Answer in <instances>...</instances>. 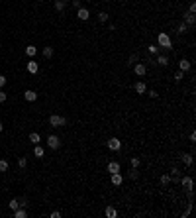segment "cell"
<instances>
[{"instance_id": "obj_1", "label": "cell", "mask_w": 196, "mask_h": 218, "mask_svg": "<svg viewBox=\"0 0 196 218\" xmlns=\"http://www.w3.org/2000/svg\"><path fill=\"white\" fill-rule=\"evenodd\" d=\"M157 45H159V47H165V49H171V47H173V41H171V38H169V34L161 31V34L157 35Z\"/></svg>"}, {"instance_id": "obj_2", "label": "cell", "mask_w": 196, "mask_h": 218, "mask_svg": "<svg viewBox=\"0 0 196 218\" xmlns=\"http://www.w3.org/2000/svg\"><path fill=\"white\" fill-rule=\"evenodd\" d=\"M49 124L53 126V128H61V126L67 124V120L63 118V116H59V114H51L49 116Z\"/></svg>"}, {"instance_id": "obj_3", "label": "cell", "mask_w": 196, "mask_h": 218, "mask_svg": "<svg viewBox=\"0 0 196 218\" xmlns=\"http://www.w3.org/2000/svg\"><path fill=\"white\" fill-rule=\"evenodd\" d=\"M47 146H49L51 150H59V147H61L59 138H57V136H49V138H47Z\"/></svg>"}, {"instance_id": "obj_4", "label": "cell", "mask_w": 196, "mask_h": 218, "mask_svg": "<svg viewBox=\"0 0 196 218\" xmlns=\"http://www.w3.org/2000/svg\"><path fill=\"white\" fill-rule=\"evenodd\" d=\"M108 147L112 151H118V150H122V142L118 140V138H110V140H108Z\"/></svg>"}, {"instance_id": "obj_5", "label": "cell", "mask_w": 196, "mask_h": 218, "mask_svg": "<svg viewBox=\"0 0 196 218\" xmlns=\"http://www.w3.org/2000/svg\"><path fill=\"white\" fill-rule=\"evenodd\" d=\"M134 71H135L137 77H143L145 73H147V67L143 65V63H135V65H134Z\"/></svg>"}, {"instance_id": "obj_6", "label": "cell", "mask_w": 196, "mask_h": 218, "mask_svg": "<svg viewBox=\"0 0 196 218\" xmlns=\"http://www.w3.org/2000/svg\"><path fill=\"white\" fill-rule=\"evenodd\" d=\"M77 18L78 20H88V18H90V12H88L86 8H78L77 10Z\"/></svg>"}, {"instance_id": "obj_7", "label": "cell", "mask_w": 196, "mask_h": 218, "mask_svg": "<svg viewBox=\"0 0 196 218\" xmlns=\"http://www.w3.org/2000/svg\"><path fill=\"white\" fill-rule=\"evenodd\" d=\"M39 71V65H38V61H28V73H31V75H35V73Z\"/></svg>"}, {"instance_id": "obj_8", "label": "cell", "mask_w": 196, "mask_h": 218, "mask_svg": "<svg viewBox=\"0 0 196 218\" xmlns=\"http://www.w3.org/2000/svg\"><path fill=\"white\" fill-rule=\"evenodd\" d=\"M122 181H124V177H122L120 171H118V173H112V185H114V187H120Z\"/></svg>"}, {"instance_id": "obj_9", "label": "cell", "mask_w": 196, "mask_h": 218, "mask_svg": "<svg viewBox=\"0 0 196 218\" xmlns=\"http://www.w3.org/2000/svg\"><path fill=\"white\" fill-rule=\"evenodd\" d=\"M12 214H14V218H26V216H28V210H26L24 206H20V208H16Z\"/></svg>"}, {"instance_id": "obj_10", "label": "cell", "mask_w": 196, "mask_h": 218, "mask_svg": "<svg viewBox=\"0 0 196 218\" xmlns=\"http://www.w3.org/2000/svg\"><path fill=\"white\" fill-rule=\"evenodd\" d=\"M106 171H108V173H118V171H120V163L110 161V163H108V167H106Z\"/></svg>"}, {"instance_id": "obj_11", "label": "cell", "mask_w": 196, "mask_h": 218, "mask_svg": "<svg viewBox=\"0 0 196 218\" xmlns=\"http://www.w3.org/2000/svg\"><path fill=\"white\" fill-rule=\"evenodd\" d=\"M181 183H182V187L186 191H192V177H182Z\"/></svg>"}, {"instance_id": "obj_12", "label": "cell", "mask_w": 196, "mask_h": 218, "mask_svg": "<svg viewBox=\"0 0 196 218\" xmlns=\"http://www.w3.org/2000/svg\"><path fill=\"white\" fill-rule=\"evenodd\" d=\"M24 98L30 100V102H34V100L38 98V93H35V90H26V93H24Z\"/></svg>"}, {"instance_id": "obj_13", "label": "cell", "mask_w": 196, "mask_h": 218, "mask_svg": "<svg viewBox=\"0 0 196 218\" xmlns=\"http://www.w3.org/2000/svg\"><path fill=\"white\" fill-rule=\"evenodd\" d=\"M135 93L137 94H143V93H147V87H145V83H135Z\"/></svg>"}, {"instance_id": "obj_14", "label": "cell", "mask_w": 196, "mask_h": 218, "mask_svg": "<svg viewBox=\"0 0 196 218\" xmlns=\"http://www.w3.org/2000/svg\"><path fill=\"white\" fill-rule=\"evenodd\" d=\"M178 67H181L182 73L188 71V69H190V61H188V59H181V61H178Z\"/></svg>"}, {"instance_id": "obj_15", "label": "cell", "mask_w": 196, "mask_h": 218, "mask_svg": "<svg viewBox=\"0 0 196 218\" xmlns=\"http://www.w3.org/2000/svg\"><path fill=\"white\" fill-rule=\"evenodd\" d=\"M35 53H38V47H34V45H28V47H26V55H28V57H34Z\"/></svg>"}, {"instance_id": "obj_16", "label": "cell", "mask_w": 196, "mask_h": 218, "mask_svg": "<svg viewBox=\"0 0 196 218\" xmlns=\"http://www.w3.org/2000/svg\"><path fill=\"white\" fill-rule=\"evenodd\" d=\"M157 65H161V67L169 65V59H167V55H159V57H157Z\"/></svg>"}, {"instance_id": "obj_17", "label": "cell", "mask_w": 196, "mask_h": 218, "mask_svg": "<svg viewBox=\"0 0 196 218\" xmlns=\"http://www.w3.org/2000/svg\"><path fill=\"white\" fill-rule=\"evenodd\" d=\"M39 140H41V138H39V134H35V132H31V134H30V142L34 143V146H38V143H39Z\"/></svg>"}, {"instance_id": "obj_18", "label": "cell", "mask_w": 196, "mask_h": 218, "mask_svg": "<svg viewBox=\"0 0 196 218\" xmlns=\"http://www.w3.org/2000/svg\"><path fill=\"white\" fill-rule=\"evenodd\" d=\"M184 20H186V24L188 26H194V22H196V18H194V14H186V16H184Z\"/></svg>"}, {"instance_id": "obj_19", "label": "cell", "mask_w": 196, "mask_h": 218, "mask_svg": "<svg viewBox=\"0 0 196 218\" xmlns=\"http://www.w3.org/2000/svg\"><path fill=\"white\" fill-rule=\"evenodd\" d=\"M8 171V161L6 159H0V173H6Z\"/></svg>"}, {"instance_id": "obj_20", "label": "cell", "mask_w": 196, "mask_h": 218, "mask_svg": "<svg viewBox=\"0 0 196 218\" xmlns=\"http://www.w3.org/2000/svg\"><path fill=\"white\" fill-rule=\"evenodd\" d=\"M116 214H118V212H116V208H112V206H108V208H106V216H108V218H116Z\"/></svg>"}, {"instance_id": "obj_21", "label": "cell", "mask_w": 196, "mask_h": 218, "mask_svg": "<svg viewBox=\"0 0 196 218\" xmlns=\"http://www.w3.org/2000/svg\"><path fill=\"white\" fill-rule=\"evenodd\" d=\"M43 57H53V47H43Z\"/></svg>"}, {"instance_id": "obj_22", "label": "cell", "mask_w": 196, "mask_h": 218, "mask_svg": "<svg viewBox=\"0 0 196 218\" xmlns=\"http://www.w3.org/2000/svg\"><path fill=\"white\" fill-rule=\"evenodd\" d=\"M182 161L186 163V165H192V155H190V153H184V155H182Z\"/></svg>"}, {"instance_id": "obj_23", "label": "cell", "mask_w": 196, "mask_h": 218, "mask_svg": "<svg viewBox=\"0 0 196 218\" xmlns=\"http://www.w3.org/2000/svg\"><path fill=\"white\" fill-rule=\"evenodd\" d=\"M34 153H35V157H43V147H41V146H35Z\"/></svg>"}, {"instance_id": "obj_24", "label": "cell", "mask_w": 196, "mask_h": 218, "mask_svg": "<svg viewBox=\"0 0 196 218\" xmlns=\"http://www.w3.org/2000/svg\"><path fill=\"white\" fill-rule=\"evenodd\" d=\"M55 10H65V2H63V0H55Z\"/></svg>"}, {"instance_id": "obj_25", "label": "cell", "mask_w": 196, "mask_h": 218, "mask_svg": "<svg viewBox=\"0 0 196 218\" xmlns=\"http://www.w3.org/2000/svg\"><path fill=\"white\" fill-rule=\"evenodd\" d=\"M16 208H20V203H18V200H16V199H12V200H10V210H16Z\"/></svg>"}, {"instance_id": "obj_26", "label": "cell", "mask_w": 196, "mask_h": 218, "mask_svg": "<svg viewBox=\"0 0 196 218\" xmlns=\"http://www.w3.org/2000/svg\"><path fill=\"white\" fill-rule=\"evenodd\" d=\"M98 22H102V24L108 22V14H106V12H100V14H98Z\"/></svg>"}, {"instance_id": "obj_27", "label": "cell", "mask_w": 196, "mask_h": 218, "mask_svg": "<svg viewBox=\"0 0 196 218\" xmlns=\"http://www.w3.org/2000/svg\"><path fill=\"white\" fill-rule=\"evenodd\" d=\"M159 49H161V47H159V45H149V53H153V55H157V53H159Z\"/></svg>"}, {"instance_id": "obj_28", "label": "cell", "mask_w": 196, "mask_h": 218, "mask_svg": "<svg viewBox=\"0 0 196 218\" xmlns=\"http://www.w3.org/2000/svg\"><path fill=\"white\" fill-rule=\"evenodd\" d=\"M18 165H20V167L24 169L26 165H28V159H26V157H20V159H18Z\"/></svg>"}, {"instance_id": "obj_29", "label": "cell", "mask_w": 196, "mask_h": 218, "mask_svg": "<svg viewBox=\"0 0 196 218\" xmlns=\"http://www.w3.org/2000/svg\"><path fill=\"white\" fill-rule=\"evenodd\" d=\"M184 31H188V26H186V24L182 22L181 26H178V34H184Z\"/></svg>"}, {"instance_id": "obj_30", "label": "cell", "mask_w": 196, "mask_h": 218, "mask_svg": "<svg viewBox=\"0 0 196 218\" xmlns=\"http://www.w3.org/2000/svg\"><path fill=\"white\" fill-rule=\"evenodd\" d=\"M130 179H137V167H131V171H130Z\"/></svg>"}, {"instance_id": "obj_31", "label": "cell", "mask_w": 196, "mask_h": 218, "mask_svg": "<svg viewBox=\"0 0 196 218\" xmlns=\"http://www.w3.org/2000/svg\"><path fill=\"white\" fill-rule=\"evenodd\" d=\"M182 77H184L182 71H177V73H174V81H182Z\"/></svg>"}, {"instance_id": "obj_32", "label": "cell", "mask_w": 196, "mask_h": 218, "mask_svg": "<svg viewBox=\"0 0 196 218\" xmlns=\"http://www.w3.org/2000/svg\"><path fill=\"white\" fill-rule=\"evenodd\" d=\"M169 181H171V175H163V177H161V183L163 185H167Z\"/></svg>"}, {"instance_id": "obj_33", "label": "cell", "mask_w": 196, "mask_h": 218, "mask_svg": "<svg viewBox=\"0 0 196 218\" xmlns=\"http://www.w3.org/2000/svg\"><path fill=\"white\" fill-rule=\"evenodd\" d=\"M139 165V157H131V167H137Z\"/></svg>"}, {"instance_id": "obj_34", "label": "cell", "mask_w": 196, "mask_h": 218, "mask_svg": "<svg viewBox=\"0 0 196 218\" xmlns=\"http://www.w3.org/2000/svg\"><path fill=\"white\" fill-rule=\"evenodd\" d=\"M18 203H20V206H24V208H26V206H28V199H20Z\"/></svg>"}, {"instance_id": "obj_35", "label": "cell", "mask_w": 196, "mask_h": 218, "mask_svg": "<svg viewBox=\"0 0 196 218\" xmlns=\"http://www.w3.org/2000/svg\"><path fill=\"white\" fill-rule=\"evenodd\" d=\"M4 100H6V93L0 88V102H4Z\"/></svg>"}, {"instance_id": "obj_36", "label": "cell", "mask_w": 196, "mask_h": 218, "mask_svg": "<svg viewBox=\"0 0 196 218\" xmlns=\"http://www.w3.org/2000/svg\"><path fill=\"white\" fill-rule=\"evenodd\" d=\"M188 12H190V14H194V12H196V4H194V2L188 6Z\"/></svg>"}, {"instance_id": "obj_37", "label": "cell", "mask_w": 196, "mask_h": 218, "mask_svg": "<svg viewBox=\"0 0 196 218\" xmlns=\"http://www.w3.org/2000/svg\"><path fill=\"white\" fill-rule=\"evenodd\" d=\"M73 6L78 10V8H81V0H73Z\"/></svg>"}, {"instance_id": "obj_38", "label": "cell", "mask_w": 196, "mask_h": 218, "mask_svg": "<svg viewBox=\"0 0 196 218\" xmlns=\"http://www.w3.org/2000/svg\"><path fill=\"white\" fill-rule=\"evenodd\" d=\"M4 84H6V77L0 75V87H4Z\"/></svg>"}, {"instance_id": "obj_39", "label": "cell", "mask_w": 196, "mask_h": 218, "mask_svg": "<svg viewBox=\"0 0 196 218\" xmlns=\"http://www.w3.org/2000/svg\"><path fill=\"white\" fill-rule=\"evenodd\" d=\"M51 216H53V218H59V216H61V212H59V210H53V212H51Z\"/></svg>"}, {"instance_id": "obj_40", "label": "cell", "mask_w": 196, "mask_h": 218, "mask_svg": "<svg viewBox=\"0 0 196 218\" xmlns=\"http://www.w3.org/2000/svg\"><path fill=\"white\" fill-rule=\"evenodd\" d=\"M135 59H137V57H135V55H131V57H130V65H135Z\"/></svg>"}, {"instance_id": "obj_41", "label": "cell", "mask_w": 196, "mask_h": 218, "mask_svg": "<svg viewBox=\"0 0 196 218\" xmlns=\"http://www.w3.org/2000/svg\"><path fill=\"white\" fill-rule=\"evenodd\" d=\"M147 94H149L151 98H157V93H155V90H149V93H147Z\"/></svg>"}, {"instance_id": "obj_42", "label": "cell", "mask_w": 196, "mask_h": 218, "mask_svg": "<svg viewBox=\"0 0 196 218\" xmlns=\"http://www.w3.org/2000/svg\"><path fill=\"white\" fill-rule=\"evenodd\" d=\"M2 130H4V126H2V124H0V132H2Z\"/></svg>"}, {"instance_id": "obj_43", "label": "cell", "mask_w": 196, "mask_h": 218, "mask_svg": "<svg viewBox=\"0 0 196 218\" xmlns=\"http://www.w3.org/2000/svg\"><path fill=\"white\" fill-rule=\"evenodd\" d=\"M39 2H43V0H39Z\"/></svg>"}]
</instances>
